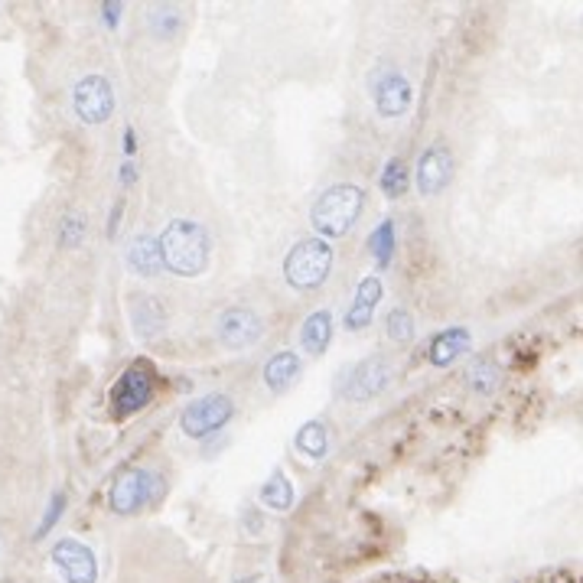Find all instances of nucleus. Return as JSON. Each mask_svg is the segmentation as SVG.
Here are the masks:
<instances>
[{"mask_svg":"<svg viewBox=\"0 0 583 583\" xmlns=\"http://www.w3.org/2000/svg\"><path fill=\"white\" fill-rule=\"evenodd\" d=\"M160 255L163 265L180 277H199L209 267V255H213V242L199 222L193 219H173L160 238Z\"/></svg>","mask_w":583,"mask_h":583,"instance_id":"nucleus-1","label":"nucleus"},{"mask_svg":"<svg viewBox=\"0 0 583 583\" xmlns=\"http://www.w3.org/2000/svg\"><path fill=\"white\" fill-rule=\"evenodd\" d=\"M365 209V193L359 190L356 182H336L323 196L313 203L310 222L319 232V238H339L346 232H352V225L359 222Z\"/></svg>","mask_w":583,"mask_h":583,"instance_id":"nucleus-2","label":"nucleus"},{"mask_svg":"<svg viewBox=\"0 0 583 583\" xmlns=\"http://www.w3.org/2000/svg\"><path fill=\"white\" fill-rule=\"evenodd\" d=\"M336 251L326 238H300L297 245H290V251L284 255V281L297 290V294H310V290L323 287L329 271H333Z\"/></svg>","mask_w":583,"mask_h":583,"instance_id":"nucleus-3","label":"nucleus"},{"mask_svg":"<svg viewBox=\"0 0 583 583\" xmlns=\"http://www.w3.org/2000/svg\"><path fill=\"white\" fill-rule=\"evenodd\" d=\"M391 375H394V365L388 356H369L362 362L349 365L342 371V381H339V394L346 401H371L375 394H381L388 385H391Z\"/></svg>","mask_w":583,"mask_h":583,"instance_id":"nucleus-4","label":"nucleus"},{"mask_svg":"<svg viewBox=\"0 0 583 583\" xmlns=\"http://www.w3.org/2000/svg\"><path fill=\"white\" fill-rule=\"evenodd\" d=\"M235 417V401L225 391H213L196 398L193 404H186V411L180 414V427L186 437L205 440L209 433L222 431Z\"/></svg>","mask_w":583,"mask_h":583,"instance_id":"nucleus-5","label":"nucleus"},{"mask_svg":"<svg viewBox=\"0 0 583 583\" xmlns=\"http://www.w3.org/2000/svg\"><path fill=\"white\" fill-rule=\"evenodd\" d=\"M215 339L228 352H242V349L258 346L265 339V319H261L258 310H251L245 303L225 307L219 313V319H215Z\"/></svg>","mask_w":583,"mask_h":583,"instance_id":"nucleus-6","label":"nucleus"},{"mask_svg":"<svg viewBox=\"0 0 583 583\" xmlns=\"http://www.w3.org/2000/svg\"><path fill=\"white\" fill-rule=\"evenodd\" d=\"M369 91H371V105H375V111H379L381 118H401V114H408L411 101H414V88H411L408 76L394 66L371 68Z\"/></svg>","mask_w":583,"mask_h":583,"instance_id":"nucleus-7","label":"nucleus"},{"mask_svg":"<svg viewBox=\"0 0 583 583\" xmlns=\"http://www.w3.org/2000/svg\"><path fill=\"white\" fill-rule=\"evenodd\" d=\"M153 388H157L153 369L147 362H134L130 369L121 371V379L114 381L111 411L118 417H130L137 414V411H144L147 404L153 401Z\"/></svg>","mask_w":583,"mask_h":583,"instance_id":"nucleus-8","label":"nucleus"},{"mask_svg":"<svg viewBox=\"0 0 583 583\" xmlns=\"http://www.w3.org/2000/svg\"><path fill=\"white\" fill-rule=\"evenodd\" d=\"M157 495V476L147 470H124L121 476L114 479L108 502L118 515H137L147 502Z\"/></svg>","mask_w":583,"mask_h":583,"instance_id":"nucleus-9","label":"nucleus"},{"mask_svg":"<svg viewBox=\"0 0 583 583\" xmlns=\"http://www.w3.org/2000/svg\"><path fill=\"white\" fill-rule=\"evenodd\" d=\"M450 180H453V153L443 144H431L421 153V160H417V170H414L417 193L424 199H433L447 190Z\"/></svg>","mask_w":583,"mask_h":583,"instance_id":"nucleus-10","label":"nucleus"},{"mask_svg":"<svg viewBox=\"0 0 583 583\" xmlns=\"http://www.w3.org/2000/svg\"><path fill=\"white\" fill-rule=\"evenodd\" d=\"M72 108H76L82 124H101L111 118L114 111V91L108 78L101 76H85L72 91Z\"/></svg>","mask_w":583,"mask_h":583,"instance_id":"nucleus-11","label":"nucleus"},{"mask_svg":"<svg viewBox=\"0 0 583 583\" xmlns=\"http://www.w3.org/2000/svg\"><path fill=\"white\" fill-rule=\"evenodd\" d=\"M53 564L62 570L66 583H95L99 580V561H95V554L76 538L56 541Z\"/></svg>","mask_w":583,"mask_h":583,"instance_id":"nucleus-12","label":"nucleus"},{"mask_svg":"<svg viewBox=\"0 0 583 583\" xmlns=\"http://www.w3.org/2000/svg\"><path fill=\"white\" fill-rule=\"evenodd\" d=\"M381 294H385V287H381L379 274H369V277L359 281L356 297H352V303H349V310H346V319H342L349 333H362V329H369L371 319H375V310H379V303H381Z\"/></svg>","mask_w":583,"mask_h":583,"instance_id":"nucleus-13","label":"nucleus"},{"mask_svg":"<svg viewBox=\"0 0 583 583\" xmlns=\"http://www.w3.org/2000/svg\"><path fill=\"white\" fill-rule=\"evenodd\" d=\"M470 346H473V336L466 326L440 329V333H433V339L427 342V362H431L433 369H447V365H453L456 359L466 356Z\"/></svg>","mask_w":583,"mask_h":583,"instance_id":"nucleus-14","label":"nucleus"},{"mask_svg":"<svg viewBox=\"0 0 583 583\" xmlns=\"http://www.w3.org/2000/svg\"><path fill=\"white\" fill-rule=\"evenodd\" d=\"M130 326L137 339H157L167 326V307L151 294L130 297Z\"/></svg>","mask_w":583,"mask_h":583,"instance_id":"nucleus-15","label":"nucleus"},{"mask_svg":"<svg viewBox=\"0 0 583 583\" xmlns=\"http://www.w3.org/2000/svg\"><path fill=\"white\" fill-rule=\"evenodd\" d=\"M333 333H336V319H333V310H313L310 317L300 323V349L307 352L310 359H319L329 349V342H333Z\"/></svg>","mask_w":583,"mask_h":583,"instance_id":"nucleus-16","label":"nucleus"},{"mask_svg":"<svg viewBox=\"0 0 583 583\" xmlns=\"http://www.w3.org/2000/svg\"><path fill=\"white\" fill-rule=\"evenodd\" d=\"M300 375H303V356H300V352H294V349H284V352L271 356V359H267V365H265V371H261V379H265L267 391H274V394L287 391V388L294 385Z\"/></svg>","mask_w":583,"mask_h":583,"instance_id":"nucleus-17","label":"nucleus"},{"mask_svg":"<svg viewBox=\"0 0 583 583\" xmlns=\"http://www.w3.org/2000/svg\"><path fill=\"white\" fill-rule=\"evenodd\" d=\"M128 267L141 277H157L160 267H163V255H160V242L153 235H134L128 245Z\"/></svg>","mask_w":583,"mask_h":583,"instance_id":"nucleus-18","label":"nucleus"},{"mask_svg":"<svg viewBox=\"0 0 583 583\" xmlns=\"http://www.w3.org/2000/svg\"><path fill=\"white\" fill-rule=\"evenodd\" d=\"M463 381H466V388H470L473 394H483L485 398V394H495L502 388V381H505V369H502L495 359H476V362H470Z\"/></svg>","mask_w":583,"mask_h":583,"instance_id":"nucleus-19","label":"nucleus"},{"mask_svg":"<svg viewBox=\"0 0 583 583\" xmlns=\"http://www.w3.org/2000/svg\"><path fill=\"white\" fill-rule=\"evenodd\" d=\"M297 453H303L310 463H319L329 453V427L323 421H307L294 437Z\"/></svg>","mask_w":583,"mask_h":583,"instance_id":"nucleus-20","label":"nucleus"},{"mask_svg":"<svg viewBox=\"0 0 583 583\" xmlns=\"http://www.w3.org/2000/svg\"><path fill=\"white\" fill-rule=\"evenodd\" d=\"M261 502H265L267 508H274V512H287V508L294 505V485H290L287 473L284 470L271 473V479H267L265 489H261Z\"/></svg>","mask_w":583,"mask_h":583,"instance_id":"nucleus-21","label":"nucleus"},{"mask_svg":"<svg viewBox=\"0 0 583 583\" xmlns=\"http://www.w3.org/2000/svg\"><path fill=\"white\" fill-rule=\"evenodd\" d=\"M408 182H411L408 163H404L401 157L388 160L385 170H381V193H385L388 199H401L404 193H408Z\"/></svg>","mask_w":583,"mask_h":583,"instance_id":"nucleus-22","label":"nucleus"},{"mask_svg":"<svg viewBox=\"0 0 583 583\" xmlns=\"http://www.w3.org/2000/svg\"><path fill=\"white\" fill-rule=\"evenodd\" d=\"M394 245H398V238H394V222L385 219L375 232L369 235V251L371 258L379 261V267H388L394 258Z\"/></svg>","mask_w":583,"mask_h":583,"instance_id":"nucleus-23","label":"nucleus"},{"mask_svg":"<svg viewBox=\"0 0 583 583\" xmlns=\"http://www.w3.org/2000/svg\"><path fill=\"white\" fill-rule=\"evenodd\" d=\"M385 336L398 346H408L414 339V313L408 307H394L385 317Z\"/></svg>","mask_w":583,"mask_h":583,"instance_id":"nucleus-24","label":"nucleus"},{"mask_svg":"<svg viewBox=\"0 0 583 583\" xmlns=\"http://www.w3.org/2000/svg\"><path fill=\"white\" fill-rule=\"evenodd\" d=\"M180 10L176 7H153L151 10V30L157 33V39H170L180 30Z\"/></svg>","mask_w":583,"mask_h":583,"instance_id":"nucleus-25","label":"nucleus"},{"mask_svg":"<svg viewBox=\"0 0 583 583\" xmlns=\"http://www.w3.org/2000/svg\"><path fill=\"white\" fill-rule=\"evenodd\" d=\"M85 235H88V228H85L82 215H66V219L59 222V245L66 251L78 248V245L85 242Z\"/></svg>","mask_w":583,"mask_h":583,"instance_id":"nucleus-26","label":"nucleus"},{"mask_svg":"<svg viewBox=\"0 0 583 583\" xmlns=\"http://www.w3.org/2000/svg\"><path fill=\"white\" fill-rule=\"evenodd\" d=\"M62 508H66V495L56 493L53 499H49V508H46L43 525H39V528H36V538H43V535H49V528H53V525H56V518H59Z\"/></svg>","mask_w":583,"mask_h":583,"instance_id":"nucleus-27","label":"nucleus"},{"mask_svg":"<svg viewBox=\"0 0 583 583\" xmlns=\"http://www.w3.org/2000/svg\"><path fill=\"white\" fill-rule=\"evenodd\" d=\"M134 176H137V170L130 167V163H124V167H121V182H124V186H130V182H134Z\"/></svg>","mask_w":583,"mask_h":583,"instance_id":"nucleus-28","label":"nucleus"},{"mask_svg":"<svg viewBox=\"0 0 583 583\" xmlns=\"http://www.w3.org/2000/svg\"><path fill=\"white\" fill-rule=\"evenodd\" d=\"M124 153H137V144H134V130H128V134H124Z\"/></svg>","mask_w":583,"mask_h":583,"instance_id":"nucleus-29","label":"nucleus"},{"mask_svg":"<svg viewBox=\"0 0 583 583\" xmlns=\"http://www.w3.org/2000/svg\"><path fill=\"white\" fill-rule=\"evenodd\" d=\"M245 583H255V580H245Z\"/></svg>","mask_w":583,"mask_h":583,"instance_id":"nucleus-30","label":"nucleus"}]
</instances>
